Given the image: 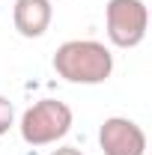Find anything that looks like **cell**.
Listing matches in <instances>:
<instances>
[{
    "instance_id": "cell-1",
    "label": "cell",
    "mask_w": 152,
    "mask_h": 155,
    "mask_svg": "<svg viewBox=\"0 0 152 155\" xmlns=\"http://www.w3.org/2000/svg\"><path fill=\"white\" fill-rule=\"evenodd\" d=\"M54 72L69 84H104L114 72V54L95 39H69L54 54Z\"/></svg>"
},
{
    "instance_id": "cell-2",
    "label": "cell",
    "mask_w": 152,
    "mask_h": 155,
    "mask_svg": "<svg viewBox=\"0 0 152 155\" xmlns=\"http://www.w3.org/2000/svg\"><path fill=\"white\" fill-rule=\"evenodd\" d=\"M72 107L66 101L57 98H42L36 104H30L24 114H21V137L24 143L30 146H48V143H57L60 137L69 134L72 128Z\"/></svg>"
},
{
    "instance_id": "cell-3",
    "label": "cell",
    "mask_w": 152,
    "mask_h": 155,
    "mask_svg": "<svg viewBox=\"0 0 152 155\" xmlns=\"http://www.w3.org/2000/svg\"><path fill=\"white\" fill-rule=\"evenodd\" d=\"M107 39L116 48H137L149 30V9L143 0H107L104 6Z\"/></svg>"
},
{
    "instance_id": "cell-4",
    "label": "cell",
    "mask_w": 152,
    "mask_h": 155,
    "mask_svg": "<svg viewBox=\"0 0 152 155\" xmlns=\"http://www.w3.org/2000/svg\"><path fill=\"white\" fill-rule=\"evenodd\" d=\"M98 146L104 155H143L146 131L128 116H107L98 128Z\"/></svg>"
},
{
    "instance_id": "cell-5",
    "label": "cell",
    "mask_w": 152,
    "mask_h": 155,
    "mask_svg": "<svg viewBox=\"0 0 152 155\" xmlns=\"http://www.w3.org/2000/svg\"><path fill=\"white\" fill-rule=\"evenodd\" d=\"M54 18L51 0H15L12 6V24L24 39H39L48 33Z\"/></svg>"
},
{
    "instance_id": "cell-6",
    "label": "cell",
    "mask_w": 152,
    "mask_h": 155,
    "mask_svg": "<svg viewBox=\"0 0 152 155\" xmlns=\"http://www.w3.org/2000/svg\"><path fill=\"white\" fill-rule=\"evenodd\" d=\"M12 125H15V107H12V101L6 96H0V137L6 134Z\"/></svg>"
},
{
    "instance_id": "cell-7",
    "label": "cell",
    "mask_w": 152,
    "mask_h": 155,
    "mask_svg": "<svg viewBox=\"0 0 152 155\" xmlns=\"http://www.w3.org/2000/svg\"><path fill=\"white\" fill-rule=\"evenodd\" d=\"M51 155H84L78 146H60V149H54Z\"/></svg>"
}]
</instances>
